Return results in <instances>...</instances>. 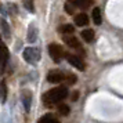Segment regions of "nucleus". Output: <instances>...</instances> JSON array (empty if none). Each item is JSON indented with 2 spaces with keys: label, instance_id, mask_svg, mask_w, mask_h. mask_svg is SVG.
I'll use <instances>...</instances> for the list:
<instances>
[{
  "label": "nucleus",
  "instance_id": "obj_20",
  "mask_svg": "<svg viewBox=\"0 0 123 123\" xmlns=\"http://www.w3.org/2000/svg\"><path fill=\"white\" fill-rule=\"evenodd\" d=\"M73 10H75V6L68 0L67 3H65V11H67L68 14H73Z\"/></svg>",
  "mask_w": 123,
  "mask_h": 123
},
{
  "label": "nucleus",
  "instance_id": "obj_12",
  "mask_svg": "<svg viewBox=\"0 0 123 123\" xmlns=\"http://www.w3.org/2000/svg\"><path fill=\"white\" fill-rule=\"evenodd\" d=\"M37 123H60V122L54 117L53 113H46V115H43V116L40 117Z\"/></svg>",
  "mask_w": 123,
  "mask_h": 123
},
{
  "label": "nucleus",
  "instance_id": "obj_4",
  "mask_svg": "<svg viewBox=\"0 0 123 123\" xmlns=\"http://www.w3.org/2000/svg\"><path fill=\"white\" fill-rule=\"evenodd\" d=\"M67 60L72 67H75L76 69H79V71H84V69H86L84 61L79 55H76V54H67Z\"/></svg>",
  "mask_w": 123,
  "mask_h": 123
},
{
  "label": "nucleus",
  "instance_id": "obj_7",
  "mask_svg": "<svg viewBox=\"0 0 123 123\" xmlns=\"http://www.w3.org/2000/svg\"><path fill=\"white\" fill-rule=\"evenodd\" d=\"M64 42L67 43V46H69L71 49H75V50H79V51H83L82 50V46L79 43V40L75 37V36H71V35H65L64 36Z\"/></svg>",
  "mask_w": 123,
  "mask_h": 123
},
{
  "label": "nucleus",
  "instance_id": "obj_11",
  "mask_svg": "<svg viewBox=\"0 0 123 123\" xmlns=\"http://www.w3.org/2000/svg\"><path fill=\"white\" fill-rule=\"evenodd\" d=\"M82 39L84 42H87V43L93 42V39H94V31L93 29H84V31H82Z\"/></svg>",
  "mask_w": 123,
  "mask_h": 123
},
{
  "label": "nucleus",
  "instance_id": "obj_17",
  "mask_svg": "<svg viewBox=\"0 0 123 123\" xmlns=\"http://www.w3.org/2000/svg\"><path fill=\"white\" fill-rule=\"evenodd\" d=\"M36 35H37V31L35 26H29V32H28V42L29 43H33L36 40Z\"/></svg>",
  "mask_w": 123,
  "mask_h": 123
},
{
  "label": "nucleus",
  "instance_id": "obj_2",
  "mask_svg": "<svg viewBox=\"0 0 123 123\" xmlns=\"http://www.w3.org/2000/svg\"><path fill=\"white\" fill-rule=\"evenodd\" d=\"M24 60L28 62V64H36L40 60V50L36 47H26L22 53Z\"/></svg>",
  "mask_w": 123,
  "mask_h": 123
},
{
  "label": "nucleus",
  "instance_id": "obj_5",
  "mask_svg": "<svg viewBox=\"0 0 123 123\" xmlns=\"http://www.w3.org/2000/svg\"><path fill=\"white\" fill-rule=\"evenodd\" d=\"M47 80L50 83L58 84V83H61L62 80H65V75L61 71H58V69H53V71H50L47 73Z\"/></svg>",
  "mask_w": 123,
  "mask_h": 123
},
{
  "label": "nucleus",
  "instance_id": "obj_14",
  "mask_svg": "<svg viewBox=\"0 0 123 123\" xmlns=\"http://www.w3.org/2000/svg\"><path fill=\"white\" fill-rule=\"evenodd\" d=\"M91 18H93V21H94L95 25H100L101 21H102V17H101V10L98 7H95L93 12H91Z\"/></svg>",
  "mask_w": 123,
  "mask_h": 123
},
{
  "label": "nucleus",
  "instance_id": "obj_19",
  "mask_svg": "<svg viewBox=\"0 0 123 123\" xmlns=\"http://www.w3.org/2000/svg\"><path fill=\"white\" fill-rule=\"evenodd\" d=\"M65 80H67V83L71 86V84H75L76 83V80H78V78L73 75V73H68L67 76H65Z\"/></svg>",
  "mask_w": 123,
  "mask_h": 123
},
{
  "label": "nucleus",
  "instance_id": "obj_16",
  "mask_svg": "<svg viewBox=\"0 0 123 123\" xmlns=\"http://www.w3.org/2000/svg\"><path fill=\"white\" fill-rule=\"evenodd\" d=\"M58 112L61 113L62 116H68L69 112H71V108H69V105H67V104L60 102V104H58Z\"/></svg>",
  "mask_w": 123,
  "mask_h": 123
},
{
  "label": "nucleus",
  "instance_id": "obj_9",
  "mask_svg": "<svg viewBox=\"0 0 123 123\" xmlns=\"http://www.w3.org/2000/svg\"><path fill=\"white\" fill-rule=\"evenodd\" d=\"M75 24H76L78 26H86V25L89 24V17H87V14H84V12L76 14V15H75Z\"/></svg>",
  "mask_w": 123,
  "mask_h": 123
},
{
  "label": "nucleus",
  "instance_id": "obj_6",
  "mask_svg": "<svg viewBox=\"0 0 123 123\" xmlns=\"http://www.w3.org/2000/svg\"><path fill=\"white\" fill-rule=\"evenodd\" d=\"M8 58H10L8 49H7L6 43H4V42L1 40V37H0V64H1V67H6Z\"/></svg>",
  "mask_w": 123,
  "mask_h": 123
},
{
  "label": "nucleus",
  "instance_id": "obj_13",
  "mask_svg": "<svg viewBox=\"0 0 123 123\" xmlns=\"http://www.w3.org/2000/svg\"><path fill=\"white\" fill-rule=\"evenodd\" d=\"M58 32H61L62 35H72L75 32V28L73 25H69V24H65V25H61L58 28Z\"/></svg>",
  "mask_w": 123,
  "mask_h": 123
},
{
  "label": "nucleus",
  "instance_id": "obj_10",
  "mask_svg": "<svg viewBox=\"0 0 123 123\" xmlns=\"http://www.w3.org/2000/svg\"><path fill=\"white\" fill-rule=\"evenodd\" d=\"M75 7H79V8H87V7L91 6L93 0H69Z\"/></svg>",
  "mask_w": 123,
  "mask_h": 123
},
{
  "label": "nucleus",
  "instance_id": "obj_18",
  "mask_svg": "<svg viewBox=\"0 0 123 123\" xmlns=\"http://www.w3.org/2000/svg\"><path fill=\"white\" fill-rule=\"evenodd\" d=\"M24 6H25V8H26L29 12H33L35 11L33 0H24Z\"/></svg>",
  "mask_w": 123,
  "mask_h": 123
},
{
  "label": "nucleus",
  "instance_id": "obj_3",
  "mask_svg": "<svg viewBox=\"0 0 123 123\" xmlns=\"http://www.w3.org/2000/svg\"><path fill=\"white\" fill-rule=\"evenodd\" d=\"M49 54H50L51 60L54 62H60L65 57V53H64V49H62L60 44H57V43H51L49 46Z\"/></svg>",
  "mask_w": 123,
  "mask_h": 123
},
{
  "label": "nucleus",
  "instance_id": "obj_8",
  "mask_svg": "<svg viewBox=\"0 0 123 123\" xmlns=\"http://www.w3.org/2000/svg\"><path fill=\"white\" fill-rule=\"evenodd\" d=\"M21 100H22V104L25 106V111L29 112L31 111V105H32V93L29 90H22L21 93Z\"/></svg>",
  "mask_w": 123,
  "mask_h": 123
},
{
  "label": "nucleus",
  "instance_id": "obj_21",
  "mask_svg": "<svg viewBox=\"0 0 123 123\" xmlns=\"http://www.w3.org/2000/svg\"><path fill=\"white\" fill-rule=\"evenodd\" d=\"M72 100L75 101V100H78V91H75L73 93V95H72Z\"/></svg>",
  "mask_w": 123,
  "mask_h": 123
},
{
  "label": "nucleus",
  "instance_id": "obj_15",
  "mask_svg": "<svg viewBox=\"0 0 123 123\" xmlns=\"http://www.w3.org/2000/svg\"><path fill=\"white\" fill-rule=\"evenodd\" d=\"M0 100L1 102H6L7 100V84L4 80L0 82Z\"/></svg>",
  "mask_w": 123,
  "mask_h": 123
},
{
  "label": "nucleus",
  "instance_id": "obj_1",
  "mask_svg": "<svg viewBox=\"0 0 123 123\" xmlns=\"http://www.w3.org/2000/svg\"><path fill=\"white\" fill-rule=\"evenodd\" d=\"M68 97V89L65 86H58L54 89L46 91L43 94V102L46 105H54V104H60Z\"/></svg>",
  "mask_w": 123,
  "mask_h": 123
}]
</instances>
